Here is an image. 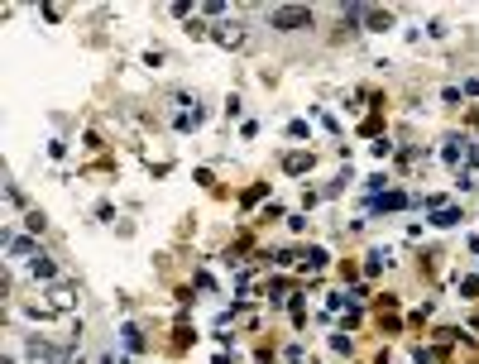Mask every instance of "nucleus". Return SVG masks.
<instances>
[{"label": "nucleus", "mask_w": 479, "mask_h": 364, "mask_svg": "<svg viewBox=\"0 0 479 364\" xmlns=\"http://www.w3.org/2000/svg\"><path fill=\"white\" fill-rule=\"evenodd\" d=\"M297 24H307V10H278L274 14V29H297Z\"/></svg>", "instance_id": "nucleus-2"}, {"label": "nucleus", "mask_w": 479, "mask_h": 364, "mask_svg": "<svg viewBox=\"0 0 479 364\" xmlns=\"http://www.w3.org/2000/svg\"><path fill=\"white\" fill-rule=\"evenodd\" d=\"M29 273H34V278H39V283H48V278H53V259H43V254H34V264H29Z\"/></svg>", "instance_id": "nucleus-3"}, {"label": "nucleus", "mask_w": 479, "mask_h": 364, "mask_svg": "<svg viewBox=\"0 0 479 364\" xmlns=\"http://www.w3.org/2000/svg\"><path fill=\"white\" fill-rule=\"evenodd\" d=\"M29 364H68V355L48 341H29Z\"/></svg>", "instance_id": "nucleus-1"}]
</instances>
